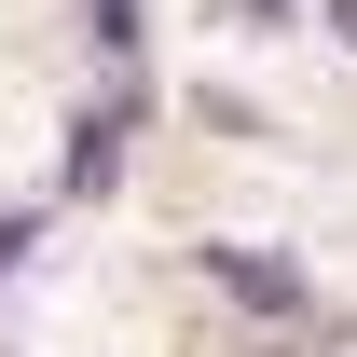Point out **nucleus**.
I'll use <instances>...</instances> for the list:
<instances>
[{"mask_svg":"<svg viewBox=\"0 0 357 357\" xmlns=\"http://www.w3.org/2000/svg\"><path fill=\"white\" fill-rule=\"evenodd\" d=\"M206 275H220V289H234L248 316H289V330H330V316H316V289H303L289 261H261V248H206Z\"/></svg>","mask_w":357,"mask_h":357,"instance_id":"1","label":"nucleus"},{"mask_svg":"<svg viewBox=\"0 0 357 357\" xmlns=\"http://www.w3.org/2000/svg\"><path fill=\"white\" fill-rule=\"evenodd\" d=\"M96 55H110V69L137 55V0H96Z\"/></svg>","mask_w":357,"mask_h":357,"instance_id":"2","label":"nucleus"},{"mask_svg":"<svg viewBox=\"0 0 357 357\" xmlns=\"http://www.w3.org/2000/svg\"><path fill=\"white\" fill-rule=\"evenodd\" d=\"M234 14H261V28H275V14H289V0H234Z\"/></svg>","mask_w":357,"mask_h":357,"instance_id":"3","label":"nucleus"},{"mask_svg":"<svg viewBox=\"0 0 357 357\" xmlns=\"http://www.w3.org/2000/svg\"><path fill=\"white\" fill-rule=\"evenodd\" d=\"M330 28H344V42H357V0H330Z\"/></svg>","mask_w":357,"mask_h":357,"instance_id":"4","label":"nucleus"}]
</instances>
